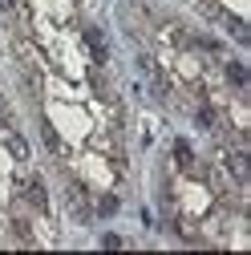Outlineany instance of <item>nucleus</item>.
<instances>
[{
  "label": "nucleus",
  "mask_w": 251,
  "mask_h": 255,
  "mask_svg": "<svg viewBox=\"0 0 251 255\" xmlns=\"http://www.w3.org/2000/svg\"><path fill=\"white\" fill-rule=\"evenodd\" d=\"M231 178H235L239 186L251 178V158H247L243 150H235V154H231Z\"/></svg>",
  "instance_id": "f257e3e1"
},
{
  "label": "nucleus",
  "mask_w": 251,
  "mask_h": 255,
  "mask_svg": "<svg viewBox=\"0 0 251 255\" xmlns=\"http://www.w3.org/2000/svg\"><path fill=\"white\" fill-rule=\"evenodd\" d=\"M85 45L93 49V61L106 65V45H102V33H98V28H85Z\"/></svg>",
  "instance_id": "f03ea898"
},
{
  "label": "nucleus",
  "mask_w": 251,
  "mask_h": 255,
  "mask_svg": "<svg viewBox=\"0 0 251 255\" xmlns=\"http://www.w3.org/2000/svg\"><path fill=\"white\" fill-rule=\"evenodd\" d=\"M174 158H178V166H182V170H191V166H195V150H191V142H186V138L174 142Z\"/></svg>",
  "instance_id": "7ed1b4c3"
},
{
  "label": "nucleus",
  "mask_w": 251,
  "mask_h": 255,
  "mask_svg": "<svg viewBox=\"0 0 251 255\" xmlns=\"http://www.w3.org/2000/svg\"><path fill=\"white\" fill-rule=\"evenodd\" d=\"M4 142H8V154L16 158V162H28V142H24V138H20L16 130H12V134H8Z\"/></svg>",
  "instance_id": "20e7f679"
},
{
  "label": "nucleus",
  "mask_w": 251,
  "mask_h": 255,
  "mask_svg": "<svg viewBox=\"0 0 251 255\" xmlns=\"http://www.w3.org/2000/svg\"><path fill=\"white\" fill-rule=\"evenodd\" d=\"M227 77H231V85H239V89L247 85V69L239 65V61H231V65H227Z\"/></svg>",
  "instance_id": "39448f33"
},
{
  "label": "nucleus",
  "mask_w": 251,
  "mask_h": 255,
  "mask_svg": "<svg viewBox=\"0 0 251 255\" xmlns=\"http://www.w3.org/2000/svg\"><path fill=\"white\" fill-rule=\"evenodd\" d=\"M118 195H102V203H98V215H118Z\"/></svg>",
  "instance_id": "423d86ee"
},
{
  "label": "nucleus",
  "mask_w": 251,
  "mask_h": 255,
  "mask_svg": "<svg viewBox=\"0 0 251 255\" xmlns=\"http://www.w3.org/2000/svg\"><path fill=\"white\" fill-rule=\"evenodd\" d=\"M195 122L203 126V130H215V114H211L207 106H203V110H195Z\"/></svg>",
  "instance_id": "0eeeda50"
},
{
  "label": "nucleus",
  "mask_w": 251,
  "mask_h": 255,
  "mask_svg": "<svg viewBox=\"0 0 251 255\" xmlns=\"http://www.w3.org/2000/svg\"><path fill=\"white\" fill-rule=\"evenodd\" d=\"M102 247H122V235H114V231H110V235H102Z\"/></svg>",
  "instance_id": "6e6552de"
},
{
  "label": "nucleus",
  "mask_w": 251,
  "mask_h": 255,
  "mask_svg": "<svg viewBox=\"0 0 251 255\" xmlns=\"http://www.w3.org/2000/svg\"><path fill=\"white\" fill-rule=\"evenodd\" d=\"M0 12H12V0H0Z\"/></svg>",
  "instance_id": "1a4fd4ad"
}]
</instances>
